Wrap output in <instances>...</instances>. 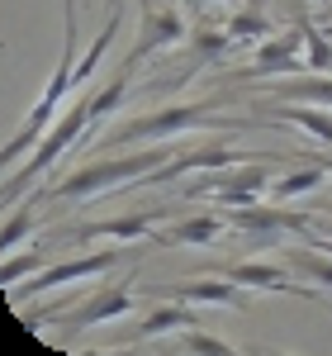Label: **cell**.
I'll return each instance as SVG.
<instances>
[{
    "mask_svg": "<svg viewBox=\"0 0 332 356\" xmlns=\"http://www.w3.org/2000/svg\"><path fill=\"white\" fill-rule=\"evenodd\" d=\"M233 105V95H209V100H190V105H166L142 119H128L100 138L105 147H133V143H166V138L194 134V129H214V134H251L266 129V119H247V114H223Z\"/></svg>",
    "mask_w": 332,
    "mask_h": 356,
    "instance_id": "1",
    "label": "cell"
},
{
    "mask_svg": "<svg viewBox=\"0 0 332 356\" xmlns=\"http://www.w3.org/2000/svg\"><path fill=\"white\" fill-rule=\"evenodd\" d=\"M162 162H171V152H166V143H152V147H138V152H124V157H110V162H95V166L72 171V176L57 181L48 195L62 200V204H81V200H95V195L138 186L142 176H152Z\"/></svg>",
    "mask_w": 332,
    "mask_h": 356,
    "instance_id": "2",
    "label": "cell"
},
{
    "mask_svg": "<svg viewBox=\"0 0 332 356\" xmlns=\"http://www.w3.org/2000/svg\"><path fill=\"white\" fill-rule=\"evenodd\" d=\"M85 129H90V95H85V100H72L67 110L57 114V124L43 134V143L28 152V162L19 166V176H10V181H5V204H15L19 191L38 186V181L57 166V157H62V152H72V147L85 138Z\"/></svg>",
    "mask_w": 332,
    "mask_h": 356,
    "instance_id": "3",
    "label": "cell"
},
{
    "mask_svg": "<svg viewBox=\"0 0 332 356\" xmlns=\"http://www.w3.org/2000/svg\"><path fill=\"white\" fill-rule=\"evenodd\" d=\"M271 162H242V166H214L204 176H194L190 186H181L185 200H214L219 209H242V204H256L261 191H271V176H266Z\"/></svg>",
    "mask_w": 332,
    "mask_h": 356,
    "instance_id": "4",
    "label": "cell"
},
{
    "mask_svg": "<svg viewBox=\"0 0 332 356\" xmlns=\"http://www.w3.org/2000/svg\"><path fill=\"white\" fill-rule=\"evenodd\" d=\"M128 257H138L133 243L110 247V252H85V257H72V261H48L38 275H28L19 290H10V300H33V295L57 290V285H76V280H90V275H105V271H114L119 261H128Z\"/></svg>",
    "mask_w": 332,
    "mask_h": 356,
    "instance_id": "5",
    "label": "cell"
},
{
    "mask_svg": "<svg viewBox=\"0 0 332 356\" xmlns=\"http://www.w3.org/2000/svg\"><path fill=\"white\" fill-rule=\"evenodd\" d=\"M138 43L128 48V57H124V67H147V57L157 53H171L176 43H185L190 38V24L181 19V10L176 5H157V0H138Z\"/></svg>",
    "mask_w": 332,
    "mask_h": 356,
    "instance_id": "6",
    "label": "cell"
},
{
    "mask_svg": "<svg viewBox=\"0 0 332 356\" xmlns=\"http://www.w3.org/2000/svg\"><path fill=\"white\" fill-rule=\"evenodd\" d=\"M299 43H304V15L294 19L290 33L266 38V43L256 48V62L242 67V72H233L228 81L233 86H256V81H266V76H294V72H308V62L299 57Z\"/></svg>",
    "mask_w": 332,
    "mask_h": 356,
    "instance_id": "7",
    "label": "cell"
},
{
    "mask_svg": "<svg viewBox=\"0 0 332 356\" xmlns=\"http://www.w3.org/2000/svg\"><path fill=\"white\" fill-rule=\"evenodd\" d=\"M133 304H138V295H133V285L124 280V285H105V290H90L72 314H62L57 318V328H95V323H110V318H124V314H133Z\"/></svg>",
    "mask_w": 332,
    "mask_h": 356,
    "instance_id": "8",
    "label": "cell"
},
{
    "mask_svg": "<svg viewBox=\"0 0 332 356\" xmlns=\"http://www.w3.org/2000/svg\"><path fill=\"white\" fill-rule=\"evenodd\" d=\"M223 219L233 228H242L251 243H271L280 233H308L313 219L308 214H290V209H261V204H242V209H228Z\"/></svg>",
    "mask_w": 332,
    "mask_h": 356,
    "instance_id": "9",
    "label": "cell"
},
{
    "mask_svg": "<svg viewBox=\"0 0 332 356\" xmlns=\"http://www.w3.org/2000/svg\"><path fill=\"white\" fill-rule=\"evenodd\" d=\"M147 295L157 300H185V304H223V309H247V290H238V280L228 275H204V280H181V285H152Z\"/></svg>",
    "mask_w": 332,
    "mask_h": 356,
    "instance_id": "10",
    "label": "cell"
},
{
    "mask_svg": "<svg viewBox=\"0 0 332 356\" xmlns=\"http://www.w3.org/2000/svg\"><path fill=\"white\" fill-rule=\"evenodd\" d=\"M233 53V43H228V33H223L219 19H199V24L190 29V62H185V72L176 76V81H162L157 90H181V86L190 81V76H199L204 67H214V62H223V57Z\"/></svg>",
    "mask_w": 332,
    "mask_h": 356,
    "instance_id": "11",
    "label": "cell"
},
{
    "mask_svg": "<svg viewBox=\"0 0 332 356\" xmlns=\"http://www.w3.org/2000/svg\"><path fill=\"white\" fill-rule=\"evenodd\" d=\"M199 323V314H194V304H185V300H162L147 318H142L133 332H124V337H114L105 352H124V347H142L147 337H162V332H171V328H194Z\"/></svg>",
    "mask_w": 332,
    "mask_h": 356,
    "instance_id": "12",
    "label": "cell"
},
{
    "mask_svg": "<svg viewBox=\"0 0 332 356\" xmlns=\"http://www.w3.org/2000/svg\"><path fill=\"white\" fill-rule=\"evenodd\" d=\"M166 219V209H142V214H119V219H100V223H81L72 233V243H95V238H114V243H142L152 238V228Z\"/></svg>",
    "mask_w": 332,
    "mask_h": 356,
    "instance_id": "13",
    "label": "cell"
},
{
    "mask_svg": "<svg viewBox=\"0 0 332 356\" xmlns=\"http://www.w3.org/2000/svg\"><path fill=\"white\" fill-rule=\"evenodd\" d=\"M128 81H133V67H119V72L110 76V86L90 95V129H85V138L76 143V152H90V147H95V138H100V129H105V119L128 100Z\"/></svg>",
    "mask_w": 332,
    "mask_h": 356,
    "instance_id": "14",
    "label": "cell"
},
{
    "mask_svg": "<svg viewBox=\"0 0 332 356\" xmlns=\"http://www.w3.org/2000/svg\"><path fill=\"white\" fill-rule=\"evenodd\" d=\"M228 275L247 290H285V295H299V300H318V290L294 285L285 275V266H276V261H238V266H228Z\"/></svg>",
    "mask_w": 332,
    "mask_h": 356,
    "instance_id": "15",
    "label": "cell"
},
{
    "mask_svg": "<svg viewBox=\"0 0 332 356\" xmlns=\"http://www.w3.org/2000/svg\"><path fill=\"white\" fill-rule=\"evenodd\" d=\"M261 110L271 114L276 124H294V129H304L318 147H332V110H318V105H276L271 95H266Z\"/></svg>",
    "mask_w": 332,
    "mask_h": 356,
    "instance_id": "16",
    "label": "cell"
},
{
    "mask_svg": "<svg viewBox=\"0 0 332 356\" xmlns=\"http://www.w3.org/2000/svg\"><path fill=\"white\" fill-rule=\"evenodd\" d=\"M223 228H228V219L214 214V209H204V214H190V219L171 223V228L157 233L152 243H162V247H204V243H214Z\"/></svg>",
    "mask_w": 332,
    "mask_h": 356,
    "instance_id": "17",
    "label": "cell"
},
{
    "mask_svg": "<svg viewBox=\"0 0 332 356\" xmlns=\"http://www.w3.org/2000/svg\"><path fill=\"white\" fill-rule=\"evenodd\" d=\"M271 100H318V105H332V72H313V76H280L276 86H266Z\"/></svg>",
    "mask_w": 332,
    "mask_h": 356,
    "instance_id": "18",
    "label": "cell"
},
{
    "mask_svg": "<svg viewBox=\"0 0 332 356\" xmlns=\"http://www.w3.org/2000/svg\"><path fill=\"white\" fill-rule=\"evenodd\" d=\"M223 33H228L233 53H238V48H247V43H256V48H261V43L271 38V19H266L256 5H247V10H238L233 19H223Z\"/></svg>",
    "mask_w": 332,
    "mask_h": 356,
    "instance_id": "19",
    "label": "cell"
},
{
    "mask_svg": "<svg viewBox=\"0 0 332 356\" xmlns=\"http://www.w3.org/2000/svg\"><path fill=\"white\" fill-rule=\"evenodd\" d=\"M328 176H332L328 162L318 157V162H304L299 171H290V176H276V181H271V195H276V200H294V195L318 191V186H323Z\"/></svg>",
    "mask_w": 332,
    "mask_h": 356,
    "instance_id": "20",
    "label": "cell"
},
{
    "mask_svg": "<svg viewBox=\"0 0 332 356\" xmlns=\"http://www.w3.org/2000/svg\"><path fill=\"white\" fill-rule=\"evenodd\" d=\"M119 24H124V10H110V19H105V29H100V38L85 48V57L76 62V86H85L90 76H95V67H100V57L110 53V43H114V33H119Z\"/></svg>",
    "mask_w": 332,
    "mask_h": 356,
    "instance_id": "21",
    "label": "cell"
},
{
    "mask_svg": "<svg viewBox=\"0 0 332 356\" xmlns=\"http://www.w3.org/2000/svg\"><path fill=\"white\" fill-rule=\"evenodd\" d=\"M171 352H194V356H233L238 347H233V342H223V337H214V332H199V323H194V328H181V337L171 342Z\"/></svg>",
    "mask_w": 332,
    "mask_h": 356,
    "instance_id": "22",
    "label": "cell"
},
{
    "mask_svg": "<svg viewBox=\"0 0 332 356\" xmlns=\"http://www.w3.org/2000/svg\"><path fill=\"white\" fill-rule=\"evenodd\" d=\"M48 266V252L38 247V252H24V257H5V266H0V280H5V290H15V285H24L28 275H38Z\"/></svg>",
    "mask_w": 332,
    "mask_h": 356,
    "instance_id": "23",
    "label": "cell"
},
{
    "mask_svg": "<svg viewBox=\"0 0 332 356\" xmlns=\"http://www.w3.org/2000/svg\"><path fill=\"white\" fill-rule=\"evenodd\" d=\"M304 62H308V72H332V43L318 33V24L304 15Z\"/></svg>",
    "mask_w": 332,
    "mask_h": 356,
    "instance_id": "24",
    "label": "cell"
},
{
    "mask_svg": "<svg viewBox=\"0 0 332 356\" xmlns=\"http://www.w3.org/2000/svg\"><path fill=\"white\" fill-rule=\"evenodd\" d=\"M290 266H294L299 275H308L313 285L332 290V261L328 257H313V252H304V247H294V252H290Z\"/></svg>",
    "mask_w": 332,
    "mask_h": 356,
    "instance_id": "25",
    "label": "cell"
},
{
    "mask_svg": "<svg viewBox=\"0 0 332 356\" xmlns=\"http://www.w3.org/2000/svg\"><path fill=\"white\" fill-rule=\"evenodd\" d=\"M33 223H38V214H33V209L10 214V219H5V228H0V247H5V252H15V247H19V238H28V233H33Z\"/></svg>",
    "mask_w": 332,
    "mask_h": 356,
    "instance_id": "26",
    "label": "cell"
},
{
    "mask_svg": "<svg viewBox=\"0 0 332 356\" xmlns=\"http://www.w3.org/2000/svg\"><path fill=\"white\" fill-rule=\"evenodd\" d=\"M313 252H328L332 257V238H313Z\"/></svg>",
    "mask_w": 332,
    "mask_h": 356,
    "instance_id": "27",
    "label": "cell"
},
{
    "mask_svg": "<svg viewBox=\"0 0 332 356\" xmlns=\"http://www.w3.org/2000/svg\"><path fill=\"white\" fill-rule=\"evenodd\" d=\"M105 5H110V10H124V0H105Z\"/></svg>",
    "mask_w": 332,
    "mask_h": 356,
    "instance_id": "28",
    "label": "cell"
},
{
    "mask_svg": "<svg viewBox=\"0 0 332 356\" xmlns=\"http://www.w3.org/2000/svg\"><path fill=\"white\" fill-rule=\"evenodd\" d=\"M323 162H328V171H332V157H323Z\"/></svg>",
    "mask_w": 332,
    "mask_h": 356,
    "instance_id": "29",
    "label": "cell"
},
{
    "mask_svg": "<svg viewBox=\"0 0 332 356\" xmlns=\"http://www.w3.org/2000/svg\"><path fill=\"white\" fill-rule=\"evenodd\" d=\"M228 5H242V0H228Z\"/></svg>",
    "mask_w": 332,
    "mask_h": 356,
    "instance_id": "30",
    "label": "cell"
},
{
    "mask_svg": "<svg viewBox=\"0 0 332 356\" xmlns=\"http://www.w3.org/2000/svg\"><path fill=\"white\" fill-rule=\"evenodd\" d=\"M328 214H332V209H328Z\"/></svg>",
    "mask_w": 332,
    "mask_h": 356,
    "instance_id": "31",
    "label": "cell"
}]
</instances>
